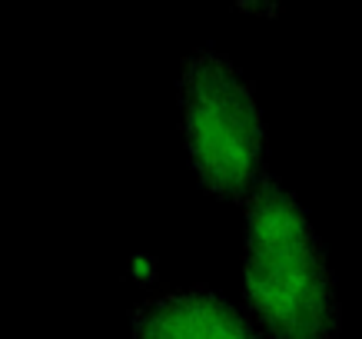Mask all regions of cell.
<instances>
[{
  "instance_id": "obj_1",
  "label": "cell",
  "mask_w": 362,
  "mask_h": 339,
  "mask_svg": "<svg viewBox=\"0 0 362 339\" xmlns=\"http://www.w3.org/2000/svg\"><path fill=\"white\" fill-rule=\"evenodd\" d=\"M243 303L269 339H342L326 243L273 170L243 200Z\"/></svg>"
},
{
  "instance_id": "obj_2",
  "label": "cell",
  "mask_w": 362,
  "mask_h": 339,
  "mask_svg": "<svg viewBox=\"0 0 362 339\" xmlns=\"http://www.w3.org/2000/svg\"><path fill=\"white\" fill-rule=\"evenodd\" d=\"M180 130L199 186L246 200L266 170V117L252 80L220 47H193L176 80Z\"/></svg>"
},
{
  "instance_id": "obj_3",
  "label": "cell",
  "mask_w": 362,
  "mask_h": 339,
  "mask_svg": "<svg viewBox=\"0 0 362 339\" xmlns=\"http://www.w3.org/2000/svg\"><path fill=\"white\" fill-rule=\"evenodd\" d=\"M130 339H269L243 306L206 283L146 296L130 313Z\"/></svg>"
}]
</instances>
